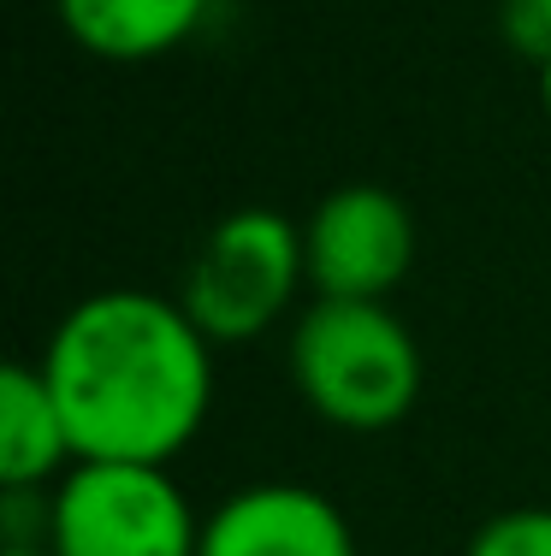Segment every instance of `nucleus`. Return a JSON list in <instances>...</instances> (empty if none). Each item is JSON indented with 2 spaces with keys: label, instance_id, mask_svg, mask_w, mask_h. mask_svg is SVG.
Segmentation results:
<instances>
[{
  "label": "nucleus",
  "instance_id": "f257e3e1",
  "mask_svg": "<svg viewBox=\"0 0 551 556\" xmlns=\"http://www.w3.org/2000/svg\"><path fill=\"white\" fill-rule=\"evenodd\" d=\"M77 462H166L202 432L214 403V343L178 296L96 290L42 350Z\"/></svg>",
  "mask_w": 551,
  "mask_h": 556
},
{
  "label": "nucleus",
  "instance_id": "f03ea898",
  "mask_svg": "<svg viewBox=\"0 0 551 556\" xmlns=\"http://www.w3.org/2000/svg\"><path fill=\"white\" fill-rule=\"evenodd\" d=\"M291 379L338 432H386L422 396V350L386 302L314 296L291 332Z\"/></svg>",
  "mask_w": 551,
  "mask_h": 556
},
{
  "label": "nucleus",
  "instance_id": "7ed1b4c3",
  "mask_svg": "<svg viewBox=\"0 0 551 556\" xmlns=\"http://www.w3.org/2000/svg\"><path fill=\"white\" fill-rule=\"evenodd\" d=\"M303 285V225L273 207H238L196 243L178 302L208 343H249L285 320Z\"/></svg>",
  "mask_w": 551,
  "mask_h": 556
},
{
  "label": "nucleus",
  "instance_id": "20e7f679",
  "mask_svg": "<svg viewBox=\"0 0 551 556\" xmlns=\"http://www.w3.org/2000/svg\"><path fill=\"white\" fill-rule=\"evenodd\" d=\"M54 556H196L202 521L154 462H77L54 485Z\"/></svg>",
  "mask_w": 551,
  "mask_h": 556
},
{
  "label": "nucleus",
  "instance_id": "39448f33",
  "mask_svg": "<svg viewBox=\"0 0 551 556\" xmlns=\"http://www.w3.org/2000/svg\"><path fill=\"white\" fill-rule=\"evenodd\" d=\"M314 296L386 302L415 267V219L386 184H345L303 225Z\"/></svg>",
  "mask_w": 551,
  "mask_h": 556
},
{
  "label": "nucleus",
  "instance_id": "423d86ee",
  "mask_svg": "<svg viewBox=\"0 0 551 556\" xmlns=\"http://www.w3.org/2000/svg\"><path fill=\"white\" fill-rule=\"evenodd\" d=\"M196 556H356L345 509L314 485H249L202 521Z\"/></svg>",
  "mask_w": 551,
  "mask_h": 556
},
{
  "label": "nucleus",
  "instance_id": "0eeeda50",
  "mask_svg": "<svg viewBox=\"0 0 551 556\" xmlns=\"http://www.w3.org/2000/svg\"><path fill=\"white\" fill-rule=\"evenodd\" d=\"M72 468H77V450L42 367L12 362L0 374V485L54 492Z\"/></svg>",
  "mask_w": 551,
  "mask_h": 556
},
{
  "label": "nucleus",
  "instance_id": "6e6552de",
  "mask_svg": "<svg viewBox=\"0 0 551 556\" xmlns=\"http://www.w3.org/2000/svg\"><path fill=\"white\" fill-rule=\"evenodd\" d=\"M60 24L96 60H161L202 30L214 0H54Z\"/></svg>",
  "mask_w": 551,
  "mask_h": 556
},
{
  "label": "nucleus",
  "instance_id": "1a4fd4ad",
  "mask_svg": "<svg viewBox=\"0 0 551 556\" xmlns=\"http://www.w3.org/2000/svg\"><path fill=\"white\" fill-rule=\"evenodd\" d=\"M463 556H551V509L528 503V509H504L468 539Z\"/></svg>",
  "mask_w": 551,
  "mask_h": 556
},
{
  "label": "nucleus",
  "instance_id": "9d476101",
  "mask_svg": "<svg viewBox=\"0 0 551 556\" xmlns=\"http://www.w3.org/2000/svg\"><path fill=\"white\" fill-rule=\"evenodd\" d=\"M540 101H546V118H551V54L540 60Z\"/></svg>",
  "mask_w": 551,
  "mask_h": 556
},
{
  "label": "nucleus",
  "instance_id": "9b49d317",
  "mask_svg": "<svg viewBox=\"0 0 551 556\" xmlns=\"http://www.w3.org/2000/svg\"><path fill=\"white\" fill-rule=\"evenodd\" d=\"M0 556H54L48 545H0Z\"/></svg>",
  "mask_w": 551,
  "mask_h": 556
}]
</instances>
